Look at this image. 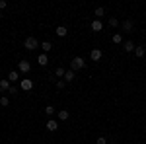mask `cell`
<instances>
[{
  "label": "cell",
  "instance_id": "6da1fadb",
  "mask_svg": "<svg viewBox=\"0 0 146 144\" xmlns=\"http://www.w3.org/2000/svg\"><path fill=\"white\" fill-rule=\"evenodd\" d=\"M86 68V62H84V58L82 56H74L72 60H70V70H84Z\"/></svg>",
  "mask_w": 146,
  "mask_h": 144
},
{
  "label": "cell",
  "instance_id": "7a4b0ae2",
  "mask_svg": "<svg viewBox=\"0 0 146 144\" xmlns=\"http://www.w3.org/2000/svg\"><path fill=\"white\" fill-rule=\"evenodd\" d=\"M23 47H25L27 51H35L37 47H41V43H37V39H35V37H27V39L23 41Z\"/></svg>",
  "mask_w": 146,
  "mask_h": 144
},
{
  "label": "cell",
  "instance_id": "3957f363",
  "mask_svg": "<svg viewBox=\"0 0 146 144\" xmlns=\"http://www.w3.org/2000/svg\"><path fill=\"white\" fill-rule=\"evenodd\" d=\"M31 70V64L27 62V60H22V62H18V72H22V74H27Z\"/></svg>",
  "mask_w": 146,
  "mask_h": 144
},
{
  "label": "cell",
  "instance_id": "277c9868",
  "mask_svg": "<svg viewBox=\"0 0 146 144\" xmlns=\"http://www.w3.org/2000/svg\"><path fill=\"white\" fill-rule=\"evenodd\" d=\"M10 88H12V82L8 78H2V80H0V92H8Z\"/></svg>",
  "mask_w": 146,
  "mask_h": 144
},
{
  "label": "cell",
  "instance_id": "5b68a950",
  "mask_svg": "<svg viewBox=\"0 0 146 144\" xmlns=\"http://www.w3.org/2000/svg\"><path fill=\"white\" fill-rule=\"evenodd\" d=\"M31 88H33V82L29 78H22V90L23 92H29Z\"/></svg>",
  "mask_w": 146,
  "mask_h": 144
},
{
  "label": "cell",
  "instance_id": "8992f818",
  "mask_svg": "<svg viewBox=\"0 0 146 144\" xmlns=\"http://www.w3.org/2000/svg\"><path fill=\"white\" fill-rule=\"evenodd\" d=\"M123 49H125V53H135L136 45L133 41H123Z\"/></svg>",
  "mask_w": 146,
  "mask_h": 144
},
{
  "label": "cell",
  "instance_id": "52a82bcc",
  "mask_svg": "<svg viewBox=\"0 0 146 144\" xmlns=\"http://www.w3.org/2000/svg\"><path fill=\"white\" fill-rule=\"evenodd\" d=\"M101 56H103L101 49H92V53H90V58H92V60H100Z\"/></svg>",
  "mask_w": 146,
  "mask_h": 144
},
{
  "label": "cell",
  "instance_id": "ba28073f",
  "mask_svg": "<svg viewBox=\"0 0 146 144\" xmlns=\"http://www.w3.org/2000/svg\"><path fill=\"white\" fill-rule=\"evenodd\" d=\"M56 129H58V123H56L55 119H49V121H47V131H51V133H55Z\"/></svg>",
  "mask_w": 146,
  "mask_h": 144
},
{
  "label": "cell",
  "instance_id": "9c48e42d",
  "mask_svg": "<svg viewBox=\"0 0 146 144\" xmlns=\"http://www.w3.org/2000/svg\"><path fill=\"white\" fill-rule=\"evenodd\" d=\"M101 29H103L101 20H94V22H92V31H101Z\"/></svg>",
  "mask_w": 146,
  "mask_h": 144
},
{
  "label": "cell",
  "instance_id": "30bf717a",
  "mask_svg": "<svg viewBox=\"0 0 146 144\" xmlns=\"http://www.w3.org/2000/svg\"><path fill=\"white\" fill-rule=\"evenodd\" d=\"M55 33L58 35V37H66V35H68V29L64 27V25H58V27L55 29Z\"/></svg>",
  "mask_w": 146,
  "mask_h": 144
},
{
  "label": "cell",
  "instance_id": "8fae6325",
  "mask_svg": "<svg viewBox=\"0 0 146 144\" xmlns=\"http://www.w3.org/2000/svg\"><path fill=\"white\" fill-rule=\"evenodd\" d=\"M74 78H76V72H74V70H66V74H64V78H62V80L68 84V82H72Z\"/></svg>",
  "mask_w": 146,
  "mask_h": 144
},
{
  "label": "cell",
  "instance_id": "7c38bea8",
  "mask_svg": "<svg viewBox=\"0 0 146 144\" xmlns=\"http://www.w3.org/2000/svg\"><path fill=\"white\" fill-rule=\"evenodd\" d=\"M56 115H58V121H66L68 117H70V113H68V109H60L58 113H56Z\"/></svg>",
  "mask_w": 146,
  "mask_h": 144
},
{
  "label": "cell",
  "instance_id": "4fadbf2b",
  "mask_svg": "<svg viewBox=\"0 0 146 144\" xmlns=\"http://www.w3.org/2000/svg\"><path fill=\"white\" fill-rule=\"evenodd\" d=\"M37 62H39L41 66H47V64H49V56H47L45 53H43V55H39V56H37Z\"/></svg>",
  "mask_w": 146,
  "mask_h": 144
},
{
  "label": "cell",
  "instance_id": "5bb4252c",
  "mask_svg": "<svg viewBox=\"0 0 146 144\" xmlns=\"http://www.w3.org/2000/svg\"><path fill=\"white\" fill-rule=\"evenodd\" d=\"M8 80H10V82H18V80H20V72H18V70H12L10 74H8Z\"/></svg>",
  "mask_w": 146,
  "mask_h": 144
},
{
  "label": "cell",
  "instance_id": "9a60e30c",
  "mask_svg": "<svg viewBox=\"0 0 146 144\" xmlns=\"http://www.w3.org/2000/svg\"><path fill=\"white\" fill-rule=\"evenodd\" d=\"M41 49H43V53H51V51H53V45L49 43V41H43V43H41Z\"/></svg>",
  "mask_w": 146,
  "mask_h": 144
},
{
  "label": "cell",
  "instance_id": "2e32d148",
  "mask_svg": "<svg viewBox=\"0 0 146 144\" xmlns=\"http://www.w3.org/2000/svg\"><path fill=\"white\" fill-rule=\"evenodd\" d=\"M111 41H113L115 45H121V43H123V35H121V33H113Z\"/></svg>",
  "mask_w": 146,
  "mask_h": 144
},
{
  "label": "cell",
  "instance_id": "e0dca14e",
  "mask_svg": "<svg viewBox=\"0 0 146 144\" xmlns=\"http://www.w3.org/2000/svg\"><path fill=\"white\" fill-rule=\"evenodd\" d=\"M55 113H56V109L53 107V105H47V107H45V115H47V117H51V119H53V115H55Z\"/></svg>",
  "mask_w": 146,
  "mask_h": 144
},
{
  "label": "cell",
  "instance_id": "ac0fdd59",
  "mask_svg": "<svg viewBox=\"0 0 146 144\" xmlns=\"http://www.w3.org/2000/svg\"><path fill=\"white\" fill-rule=\"evenodd\" d=\"M64 74H66V70H64L62 66L55 68V76H56V78H64Z\"/></svg>",
  "mask_w": 146,
  "mask_h": 144
},
{
  "label": "cell",
  "instance_id": "d6986e66",
  "mask_svg": "<svg viewBox=\"0 0 146 144\" xmlns=\"http://www.w3.org/2000/svg\"><path fill=\"white\" fill-rule=\"evenodd\" d=\"M123 29L125 31H131V29H133V20H125L123 22Z\"/></svg>",
  "mask_w": 146,
  "mask_h": 144
},
{
  "label": "cell",
  "instance_id": "ffe728a7",
  "mask_svg": "<svg viewBox=\"0 0 146 144\" xmlns=\"http://www.w3.org/2000/svg\"><path fill=\"white\" fill-rule=\"evenodd\" d=\"M135 55L136 56H144L146 55V49H144V47H136V49H135Z\"/></svg>",
  "mask_w": 146,
  "mask_h": 144
},
{
  "label": "cell",
  "instance_id": "44dd1931",
  "mask_svg": "<svg viewBox=\"0 0 146 144\" xmlns=\"http://www.w3.org/2000/svg\"><path fill=\"white\" fill-rule=\"evenodd\" d=\"M0 105H2V107H8V105H10V100H8V96H2V98H0Z\"/></svg>",
  "mask_w": 146,
  "mask_h": 144
},
{
  "label": "cell",
  "instance_id": "7402d4cb",
  "mask_svg": "<svg viewBox=\"0 0 146 144\" xmlns=\"http://www.w3.org/2000/svg\"><path fill=\"white\" fill-rule=\"evenodd\" d=\"M103 14H105V10H103V8H96V10H94V16H98V20H100Z\"/></svg>",
  "mask_w": 146,
  "mask_h": 144
},
{
  "label": "cell",
  "instance_id": "603a6c76",
  "mask_svg": "<svg viewBox=\"0 0 146 144\" xmlns=\"http://www.w3.org/2000/svg\"><path fill=\"white\" fill-rule=\"evenodd\" d=\"M109 25H111V27H117V25H119V20H117V18H109Z\"/></svg>",
  "mask_w": 146,
  "mask_h": 144
},
{
  "label": "cell",
  "instance_id": "cb8c5ba5",
  "mask_svg": "<svg viewBox=\"0 0 146 144\" xmlns=\"http://www.w3.org/2000/svg\"><path fill=\"white\" fill-rule=\"evenodd\" d=\"M64 86H66V82H64V80H56V88H58V90H62Z\"/></svg>",
  "mask_w": 146,
  "mask_h": 144
},
{
  "label": "cell",
  "instance_id": "d4e9b609",
  "mask_svg": "<svg viewBox=\"0 0 146 144\" xmlns=\"http://www.w3.org/2000/svg\"><path fill=\"white\" fill-rule=\"evenodd\" d=\"M96 144H107V138H105V136H98Z\"/></svg>",
  "mask_w": 146,
  "mask_h": 144
},
{
  "label": "cell",
  "instance_id": "484cf974",
  "mask_svg": "<svg viewBox=\"0 0 146 144\" xmlns=\"http://www.w3.org/2000/svg\"><path fill=\"white\" fill-rule=\"evenodd\" d=\"M6 6H8V4H6V0H0V10H4Z\"/></svg>",
  "mask_w": 146,
  "mask_h": 144
},
{
  "label": "cell",
  "instance_id": "4316f807",
  "mask_svg": "<svg viewBox=\"0 0 146 144\" xmlns=\"http://www.w3.org/2000/svg\"><path fill=\"white\" fill-rule=\"evenodd\" d=\"M8 92H10V94H18V88H16V86H12V88L8 90Z\"/></svg>",
  "mask_w": 146,
  "mask_h": 144
},
{
  "label": "cell",
  "instance_id": "83f0119b",
  "mask_svg": "<svg viewBox=\"0 0 146 144\" xmlns=\"http://www.w3.org/2000/svg\"><path fill=\"white\" fill-rule=\"evenodd\" d=\"M107 144H117V142H107Z\"/></svg>",
  "mask_w": 146,
  "mask_h": 144
},
{
  "label": "cell",
  "instance_id": "f1b7e54d",
  "mask_svg": "<svg viewBox=\"0 0 146 144\" xmlns=\"http://www.w3.org/2000/svg\"><path fill=\"white\" fill-rule=\"evenodd\" d=\"M0 18H2V12H0Z\"/></svg>",
  "mask_w": 146,
  "mask_h": 144
}]
</instances>
